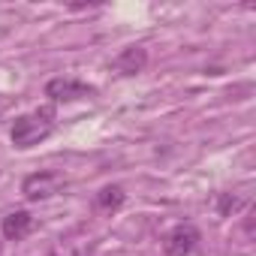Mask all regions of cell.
<instances>
[{"label":"cell","mask_w":256,"mask_h":256,"mask_svg":"<svg viewBox=\"0 0 256 256\" xmlns=\"http://www.w3.org/2000/svg\"><path fill=\"white\" fill-rule=\"evenodd\" d=\"M54 133V106H42L36 112L18 114L10 126V139L18 151H28L40 142H46Z\"/></svg>","instance_id":"1"},{"label":"cell","mask_w":256,"mask_h":256,"mask_svg":"<svg viewBox=\"0 0 256 256\" xmlns=\"http://www.w3.org/2000/svg\"><path fill=\"white\" fill-rule=\"evenodd\" d=\"M66 187V178L60 172H52V169H40V172H30L24 181H22V196L28 202H42V199H52L54 193H60Z\"/></svg>","instance_id":"2"},{"label":"cell","mask_w":256,"mask_h":256,"mask_svg":"<svg viewBox=\"0 0 256 256\" xmlns=\"http://www.w3.org/2000/svg\"><path fill=\"white\" fill-rule=\"evenodd\" d=\"M46 96L48 102H76V100H88L96 96V88H90L88 82H78L72 76H58L52 82H46Z\"/></svg>","instance_id":"3"},{"label":"cell","mask_w":256,"mask_h":256,"mask_svg":"<svg viewBox=\"0 0 256 256\" xmlns=\"http://www.w3.org/2000/svg\"><path fill=\"white\" fill-rule=\"evenodd\" d=\"M202 241V232L193 223H178L163 235V253L166 256H190Z\"/></svg>","instance_id":"4"},{"label":"cell","mask_w":256,"mask_h":256,"mask_svg":"<svg viewBox=\"0 0 256 256\" xmlns=\"http://www.w3.org/2000/svg\"><path fill=\"white\" fill-rule=\"evenodd\" d=\"M145 66H148V48L145 46H126L114 58V70L120 76H139V72H145Z\"/></svg>","instance_id":"5"},{"label":"cell","mask_w":256,"mask_h":256,"mask_svg":"<svg viewBox=\"0 0 256 256\" xmlns=\"http://www.w3.org/2000/svg\"><path fill=\"white\" fill-rule=\"evenodd\" d=\"M34 226H36V220L30 211H10L4 217V223H0V232H4L6 241H24L34 232Z\"/></svg>","instance_id":"6"},{"label":"cell","mask_w":256,"mask_h":256,"mask_svg":"<svg viewBox=\"0 0 256 256\" xmlns=\"http://www.w3.org/2000/svg\"><path fill=\"white\" fill-rule=\"evenodd\" d=\"M124 202H126V193H124L120 184H106V187H100L96 196H94V208H96L100 214H114V211L124 208Z\"/></svg>","instance_id":"7"},{"label":"cell","mask_w":256,"mask_h":256,"mask_svg":"<svg viewBox=\"0 0 256 256\" xmlns=\"http://www.w3.org/2000/svg\"><path fill=\"white\" fill-rule=\"evenodd\" d=\"M214 205H217V214H220V217H229V214H235V211L241 208V199H238L235 193H217Z\"/></svg>","instance_id":"8"},{"label":"cell","mask_w":256,"mask_h":256,"mask_svg":"<svg viewBox=\"0 0 256 256\" xmlns=\"http://www.w3.org/2000/svg\"><path fill=\"white\" fill-rule=\"evenodd\" d=\"M4 108H6V102H4V100H0V114H4Z\"/></svg>","instance_id":"9"}]
</instances>
